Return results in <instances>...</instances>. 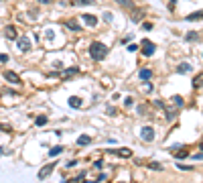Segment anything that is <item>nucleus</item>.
I'll return each mask as SVG.
<instances>
[{"label": "nucleus", "instance_id": "28", "mask_svg": "<svg viewBox=\"0 0 203 183\" xmlns=\"http://www.w3.org/2000/svg\"><path fill=\"white\" fill-rule=\"evenodd\" d=\"M124 106H126V108H132V106H134V100H132V98H126V100H124Z\"/></svg>", "mask_w": 203, "mask_h": 183}, {"label": "nucleus", "instance_id": "14", "mask_svg": "<svg viewBox=\"0 0 203 183\" xmlns=\"http://www.w3.org/2000/svg\"><path fill=\"white\" fill-rule=\"evenodd\" d=\"M138 77H140V80H144V81H148L150 77H152V71H150V69H140V71H138Z\"/></svg>", "mask_w": 203, "mask_h": 183}, {"label": "nucleus", "instance_id": "4", "mask_svg": "<svg viewBox=\"0 0 203 183\" xmlns=\"http://www.w3.org/2000/svg\"><path fill=\"white\" fill-rule=\"evenodd\" d=\"M154 51H157V45H154V43H150L148 39H144V41H142V53H144L146 57H152Z\"/></svg>", "mask_w": 203, "mask_h": 183}, {"label": "nucleus", "instance_id": "16", "mask_svg": "<svg viewBox=\"0 0 203 183\" xmlns=\"http://www.w3.org/2000/svg\"><path fill=\"white\" fill-rule=\"evenodd\" d=\"M47 122H49V118H47L45 114H41V116H37V118H35V124H37V126H45Z\"/></svg>", "mask_w": 203, "mask_h": 183}, {"label": "nucleus", "instance_id": "41", "mask_svg": "<svg viewBox=\"0 0 203 183\" xmlns=\"http://www.w3.org/2000/svg\"><path fill=\"white\" fill-rule=\"evenodd\" d=\"M2 152H4V149H2V147H0V155H2Z\"/></svg>", "mask_w": 203, "mask_h": 183}, {"label": "nucleus", "instance_id": "33", "mask_svg": "<svg viewBox=\"0 0 203 183\" xmlns=\"http://www.w3.org/2000/svg\"><path fill=\"white\" fill-rule=\"evenodd\" d=\"M150 29H152V25H150V23H142V30H150Z\"/></svg>", "mask_w": 203, "mask_h": 183}, {"label": "nucleus", "instance_id": "23", "mask_svg": "<svg viewBox=\"0 0 203 183\" xmlns=\"http://www.w3.org/2000/svg\"><path fill=\"white\" fill-rule=\"evenodd\" d=\"M199 19H201V10H197V12H193V14L187 16V20H199Z\"/></svg>", "mask_w": 203, "mask_h": 183}, {"label": "nucleus", "instance_id": "27", "mask_svg": "<svg viewBox=\"0 0 203 183\" xmlns=\"http://www.w3.org/2000/svg\"><path fill=\"white\" fill-rule=\"evenodd\" d=\"M75 6H83V4H93V0H75Z\"/></svg>", "mask_w": 203, "mask_h": 183}, {"label": "nucleus", "instance_id": "6", "mask_svg": "<svg viewBox=\"0 0 203 183\" xmlns=\"http://www.w3.org/2000/svg\"><path fill=\"white\" fill-rule=\"evenodd\" d=\"M2 75H4V80H6V81H10V84H16V86H20V77L16 75L14 71H2Z\"/></svg>", "mask_w": 203, "mask_h": 183}, {"label": "nucleus", "instance_id": "7", "mask_svg": "<svg viewBox=\"0 0 203 183\" xmlns=\"http://www.w3.org/2000/svg\"><path fill=\"white\" fill-rule=\"evenodd\" d=\"M53 169H55V163H49V165H45V167L39 171V179H45L47 175H51L53 173Z\"/></svg>", "mask_w": 203, "mask_h": 183}, {"label": "nucleus", "instance_id": "21", "mask_svg": "<svg viewBox=\"0 0 203 183\" xmlns=\"http://www.w3.org/2000/svg\"><path fill=\"white\" fill-rule=\"evenodd\" d=\"M116 4H120V6H124V8H132V0H114Z\"/></svg>", "mask_w": 203, "mask_h": 183}, {"label": "nucleus", "instance_id": "1", "mask_svg": "<svg viewBox=\"0 0 203 183\" xmlns=\"http://www.w3.org/2000/svg\"><path fill=\"white\" fill-rule=\"evenodd\" d=\"M89 55H92V59H96V61H104L106 55H108V47L104 45V43H100V41H93L92 45H89Z\"/></svg>", "mask_w": 203, "mask_h": 183}, {"label": "nucleus", "instance_id": "12", "mask_svg": "<svg viewBox=\"0 0 203 183\" xmlns=\"http://www.w3.org/2000/svg\"><path fill=\"white\" fill-rule=\"evenodd\" d=\"M77 73H79V67H67L65 71L61 73V77H65V80H67V77H71V75H77Z\"/></svg>", "mask_w": 203, "mask_h": 183}, {"label": "nucleus", "instance_id": "13", "mask_svg": "<svg viewBox=\"0 0 203 183\" xmlns=\"http://www.w3.org/2000/svg\"><path fill=\"white\" fill-rule=\"evenodd\" d=\"M77 145H79V147H88V145H92V136H88V134H81V136L77 138Z\"/></svg>", "mask_w": 203, "mask_h": 183}, {"label": "nucleus", "instance_id": "39", "mask_svg": "<svg viewBox=\"0 0 203 183\" xmlns=\"http://www.w3.org/2000/svg\"><path fill=\"white\" fill-rule=\"evenodd\" d=\"M175 2H177V0H169V10H173V8H175Z\"/></svg>", "mask_w": 203, "mask_h": 183}, {"label": "nucleus", "instance_id": "11", "mask_svg": "<svg viewBox=\"0 0 203 183\" xmlns=\"http://www.w3.org/2000/svg\"><path fill=\"white\" fill-rule=\"evenodd\" d=\"M63 25H65L69 30H73V33H79V30H81V25H77L75 20H65Z\"/></svg>", "mask_w": 203, "mask_h": 183}, {"label": "nucleus", "instance_id": "35", "mask_svg": "<svg viewBox=\"0 0 203 183\" xmlns=\"http://www.w3.org/2000/svg\"><path fill=\"white\" fill-rule=\"evenodd\" d=\"M136 49H138V45H128V51H130V53H134Z\"/></svg>", "mask_w": 203, "mask_h": 183}, {"label": "nucleus", "instance_id": "15", "mask_svg": "<svg viewBox=\"0 0 203 183\" xmlns=\"http://www.w3.org/2000/svg\"><path fill=\"white\" fill-rule=\"evenodd\" d=\"M61 152H63V147L61 145H59V147H53V149H49V157H51V159H55V157H59Z\"/></svg>", "mask_w": 203, "mask_h": 183}, {"label": "nucleus", "instance_id": "24", "mask_svg": "<svg viewBox=\"0 0 203 183\" xmlns=\"http://www.w3.org/2000/svg\"><path fill=\"white\" fill-rule=\"evenodd\" d=\"M152 90H154V86L150 84V81H146V84H144V88H142V92H144V94H150Z\"/></svg>", "mask_w": 203, "mask_h": 183}, {"label": "nucleus", "instance_id": "29", "mask_svg": "<svg viewBox=\"0 0 203 183\" xmlns=\"http://www.w3.org/2000/svg\"><path fill=\"white\" fill-rule=\"evenodd\" d=\"M53 37H55V33H53L51 29H47V30H45V39H53Z\"/></svg>", "mask_w": 203, "mask_h": 183}, {"label": "nucleus", "instance_id": "5", "mask_svg": "<svg viewBox=\"0 0 203 183\" xmlns=\"http://www.w3.org/2000/svg\"><path fill=\"white\" fill-rule=\"evenodd\" d=\"M4 37H6L8 41H14L16 39V27L14 25H6V27H4Z\"/></svg>", "mask_w": 203, "mask_h": 183}, {"label": "nucleus", "instance_id": "26", "mask_svg": "<svg viewBox=\"0 0 203 183\" xmlns=\"http://www.w3.org/2000/svg\"><path fill=\"white\" fill-rule=\"evenodd\" d=\"M193 88H201V73H197V77L193 80Z\"/></svg>", "mask_w": 203, "mask_h": 183}, {"label": "nucleus", "instance_id": "8", "mask_svg": "<svg viewBox=\"0 0 203 183\" xmlns=\"http://www.w3.org/2000/svg\"><path fill=\"white\" fill-rule=\"evenodd\" d=\"M81 20L88 23L89 27H96V25H98V16H93V14H81Z\"/></svg>", "mask_w": 203, "mask_h": 183}, {"label": "nucleus", "instance_id": "25", "mask_svg": "<svg viewBox=\"0 0 203 183\" xmlns=\"http://www.w3.org/2000/svg\"><path fill=\"white\" fill-rule=\"evenodd\" d=\"M104 23H112V20H114V14H112V12H104Z\"/></svg>", "mask_w": 203, "mask_h": 183}, {"label": "nucleus", "instance_id": "3", "mask_svg": "<svg viewBox=\"0 0 203 183\" xmlns=\"http://www.w3.org/2000/svg\"><path fill=\"white\" fill-rule=\"evenodd\" d=\"M140 138L144 142H152L154 141V128L152 126H144V128L140 130Z\"/></svg>", "mask_w": 203, "mask_h": 183}, {"label": "nucleus", "instance_id": "19", "mask_svg": "<svg viewBox=\"0 0 203 183\" xmlns=\"http://www.w3.org/2000/svg\"><path fill=\"white\" fill-rule=\"evenodd\" d=\"M185 39H187V41H199V33L191 30V33H187V35H185Z\"/></svg>", "mask_w": 203, "mask_h": 183}, {"label": "nucleus", "instance_id": "2", "mask_svg": "<svg viewBox=\"0 0 203 183\" xmlns=\"http://www.w3.org/2000/svg\"><path fill=\"white\" fill-rule=\"evenodd\" d=\"M16 47H19V51H23V53H27V51H31V39L29 37H16Z\"/></svg>", "mask_w": 203, "mask_h": 183}, {"label": "nucleus", "instance_id": "10", "mask_svg": "<svg viewBox=\"0 0 203 183\" xmlns=\"http://www.w3.org/2000/svg\"><path fill=\"white\" fill-rule=\"evenodd\" d=\"M189 71H193L191 63H179L177 65V73H189Z\"/></svg>", "mask_w": 203, "mask_h": 183}, {"label": "nucleus", "instance_id": "18", "mask_svg": "<svg viewBox=\"0 0 203 183\" xmlns=\"http://www.w3.org/2000/svg\"><path fill=\"white\" fill-rule=\"evenodd\" d=\"M116 155H120V157H124V159H128V157H132V151H130V149H120V151H116Z\"/></svg>", "mask_w": 203, "mask_h": 183}, {"label": "nucleus", "instance_id": "32", "mask_svg": "<svg viewBox=\"0 0 203 183\" xmlns=\"http://www.w3.org/2000/svg\"><path fill=\"white\" fill-rule=\"evenodd\" d=\"M104 167V161H96V163H93V169H102Z\"/></svg>", "mask_w": 203, "mask_h": 183}, {"label": "nucleus", "instance_id": "31", "mask_svg": "<svg viewBox=\"0 0 203 183\" xmlns=\"http://www.w3.org/2000/svg\"><path fill=\"white\" fill-rule=\"evenodd\" d=\"M8 61V55L6 53H0V63H6Z\"/></svg>", "mask_w": 203, "mask_h": 183}, {"label": "nucleus", "instance_id": "22", "mask_svg": "<svg viewBox=\"0 0 203 183\" xmlns=\"http://www.w3.org/2000/svg\"><path fill=\"white\" fill-rule=\"evenodd\" d=\"M146 167H148V169H152V171H161V169H163V165H161V163H157V161H152V163H148Z\"/></svg>", "mask_w": 203, "mask_h": 183}, {"label": "nucleus", "instance_id": "20", "mask_svg": "<svg viewBox=\"0 0 203 183\" xmlns=\"http://www.w3.org/2000/svg\"><path fill=\"white\" fill-rule=\"evenodd\" d=\"M163 110H165V112H167V120H169V122H171V120H175V114H177V112H175V110H171V108H167V106H165V108H163Z\"/></svg>", "mask_w": 203, "mask_h": 183}, {"label": "nucleus", "instance_id": "38", "mask_svg": "<svg viewBox=\"0 0 203 183\" xmlns=\"http://www.w3.org/2000/svg\"><path fill=\"white\" fill-rule=\"evenodd\" d=\"M57 75H59L57 71H49V73H47V77H57Z\"/></svg>", "mask_w": 203, "mask_h": 183}, {"label": "nucleus", "instance_id": "36", "mask_svg": "<svg viewBox=\"0 0 203 183\" xmlns=\"http://www.w3.org/2000/svg\"><path fill=\"white\" fill-rule=\"evenodd\" d=\"M140 16H142V10H136V12H134V20H138Z\"/></svg>", "mask_w": 203, "mask_h": 183}, {"label": "nucleus", "instance_id": "34", "mask_svg": "<svg viewBox=\"0 0 203 183\" xmlns=\"http://www.w3.org/2000/svg\"><path fill=\"white\" fill-rule=\"evenodd\" d=\"M179 169H181V171H191V169H195V167H187V165H179Z\"/></svg>", "mask_w": 203, "mask_h": 183}, {"label": "nucleus", "instance_id": "37", "mask_svg": "<svg viewBox=\"0 0 203 183\" xmlns=\"http://www.w3.org/2000/svg\"><path fill=\"white\" fill-rule=\"evenodd\" d=\"M106 112H108V114H116V110H114L112 106H108V108H106Z\"/></svg>", "mask_w": 203, "mask_h": 183}, {"label": "nucleus", "instance_id": "30", "mask_svg": "<svg viewBox=\"0 0 203 183\" xmlns=\"http://www.w3.org/2000/svg\"><path fill=\"white\" fill-rule=\"evenodd\" d=\"M154 106H157V108H165V106H167V104H165V102H163V100H154Z\"/></svg>", "mask_w": 203, "mask_h": 183}, {"label": "nucleus", "instance_id": "17", "mask_svg": "<svg viewBox=\"0 0 203 183\" xmlns=\"http://www.w3.org/2000/svg\"><path fill=\"white\" fill-rule=\"evenodd\" d=\"M171 100H173V104H175V108H177V110H179V108H181V106H183V104H185V100L181 98V96H173Z\"/></svg>", "mask_w": 203, "mask_h": 183}, {"label": "nucleus", "instance_id": "40", "mask_svg": "<svg viewBox=\"0 0 203 183\" xmlns=\"http://www.w3.org/2000/svg\"><path fill=\"white\" fill-rule=\"evenodd\" d=\"M37 2H39V4H51L53 0H37Z\"/></svg>", "mask_w": 203, "mask_h": 183}, {"label": "nucleus", "instance_id": "9", "mask_svg": "<svg viewBox=\"0 0 203 183\" xmlns=\"http://www.w3.org/2000/svg\"><path fill=\"white\" fill-rule=\"evenodd\" d=\"M67 102H69V106H71L73 110H77V108H81V104H83V102H81V98H77V96H71V98H69Z\"/></svg>", "mask_w": 203, "mask_h": 183}]
</instances>
